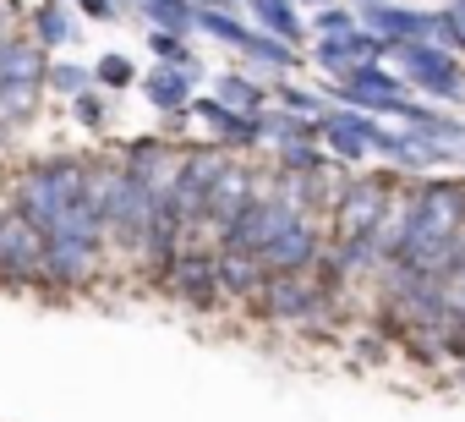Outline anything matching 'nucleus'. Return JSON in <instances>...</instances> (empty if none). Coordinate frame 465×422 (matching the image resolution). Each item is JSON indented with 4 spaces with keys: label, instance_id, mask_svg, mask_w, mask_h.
<instances>
[{
    "label": "nucleus",
    "instance_id": "10",
    "mask_svg": "<svg viewBox=\"0 0 465 422\" xmlns=\"http://www.w3.org/2000/svg\"><path fill=\"white\" fill-rule=\"evenodd\" d=\"M334 99H345L351 110H367V116H394V105L405 99V83L394 72H383L378 61H367V66H356V72L340 77Z\"/></svg>",
    "mask_w": 465,
    "mask_h": 422
},
{
    "label": "nucleus",
    "instance_id": "12",
    "mask_svg": "<svg viewBox=\"0 0 465 422\" xmlns=\"http://www.w3.org/2000/svg\"><path fill=\"white\" fill-rule=\"evenodd\" d=\"M192 116H197V121L213 132V143L230 148V154H247V148L263 143V116H242V110H230L224 99H197V94H192Z\"/></svg>",
    "mask_w": 465,
    "mask_h": 422
},
{
    "label": "nucleus",
    "instance_id": "41",
    "mask_svg": "<svg viewBox=\"0 0 465 422\" xmlns=\"http://www.w3.org/2000/svg\"><path fill=\"white\" fill-rule=\"evenodd\" d=\"M460 159H465V143H460Z\"/></svg>",
    "mask_w": 465,
    "mask_h": 422
},
{
    "label": "nucleus",
    "instance_id": "37",
    "mask_svg": "<svg viewBox=\"0 0 465 422\" xmlns=\"http://www.w3.org/2000/svg\"><path fill=\"white\" fill-rule=\"evenodd\" d=\"M213 6H224V12H242V0H213Z\"/></svg>",
    "mask_w": 465,
    "mask_h": 422
},
{
    "label": "nucleus",
    "instance_id": "31",
    "mask_svg": "<svg viewBox=\"0 0 465 422\" xmlns=\"http://www.w3.org/2000/svg\"><path fill=\"white\" fill-rule=\"evenodd\" d=\"M148 50H153L164 66H186V61H192V45H186V34H164V28H153V34H148Z\"/></svg>",
    "mask_w": 465,
    "mask_h": 422
},
{
    "label": "nucleus",
    "instance_id": "18",
    "mask_svg": "<svg viewBox=\"0 0 465 422\" xmlns=\"http://www.w3.org/2000/svg\"><path fill=\"white\" fill-rule=\"evenodd\" d=\"M242 12H252V28L269 34V39H285V45H302L307 39L296 0H242Z\"/></svg>",
    "mask_w": 465,
    "mask_h": 422
},
{
    "label": "nucleus",
    "instance_id": "39",
    "mask_svg": "<svg viewBox=\"0 0 465 422\" xmlns=\"http://www.w3.org/2000/svg\"><path fill=\"white\" fill-rule=\"evenodd\" d=\"M192 6H213V0H192Z\"/></svg>",
    "mask_w": 465,
    "mask_h": 422
},
{
    "label": "nucleus",
    "instance_id": "8",
    "mask_svg": "<svg viewBox=\"0 0 465 422\" xmlns=\"http://www.w3.org/2000/svg\"><path fill=\"white\" fill-rule=\"evenodd\" d=\"M291 220H296V215H291V208H285L280 197L258 192V197L242 208V215H236V226L224 231V242H219V247H236V253H258V258H263V247H269V242L291 226Z\"/></svg>",
    "mask_w": 465,
    "mask_h": 422
},
{
    "label": "nucleus",
    "instance_id": "4",
    "mask_svg": "<svg viewBox=\"0 0 465 422\" xmlns=\"http://www.w3.org/2000/svg\"><path fill=\"white\" fill-rule=\"evenodd\" d=\"M383 55H394L400 72H405V83H416L421 94L449 99V105L465 99V66H460L454 50H443V45H432V39H389Z\"/></svg>",
    "mask_w": 465,
    "mask_h": 422
},
{
    "label": "nucleus",
    "instance_id": "14",
    "mask_svg": "<svg viewBox=\"0 0 465 422\" xmlns=\"http://www.w3.org/2000/svg\"><path fill=\"white\" fill-rule=\"evenodd\" d=\"M378 116H367V110H323L318 116V137L340 154V159H361V154H372V137H378Z\"/></svg>",
    "mask_w": 465,
    "mask_h": 422
},
{
    "label": "nucleus",
    "instance_id": "27",
    "mask_svg": "<svg viewBox=\"0 0 465 422\" xmlns=\"http://www.w3.org/2000/svg\"><path fill=\"white\" fill-rule=\"evenodd\" d=\"M45 88H50V94H61V99H77L83 88H94V66H77V61H50Z\"/></svg>",
    "mask_w": 465,
    "mask_h": 422
},
{
    "label": "nucleus",
    "instance_id": "22",
    "mask_svg": "<svg viewBox=\"0 0 465 422\" xmlns=\"http://www.w3.org/2000/svg\"><path fill=\"white\" fill-rule=\"evenodd\" d=\"M72 34H77V23L66 17L61 0H39V12H34V39H39L45 50H61V45H72Z\"/></svg>",
    "mask_w": 465,
    "mask_h": 422
},
{
    "label": "nucleus",
    "instance_id": "26",
    "mask_svg": "<svg viewBox=\"0 0 465 422\" xmlns=\"http://www.w3.org/2000/svg\"><path fill=\"white\" fill-rule=\"evenodd\" d=\"M274 159H280V170H323L329 165L312 137H274Z\"/></svg>",
    "mask_w": 465,
    "mask_h": 422
},
{
    "label": "nucleus",
    "instance_id": "5",
    "mask_svg": "<svg viewBox=\"0 0 465 422\" xmlns=\"http://www.w3.org/2000/svg\"><path fill=\"white\" fill-rule=\"evenodd\" d=\"M99 275H104V242L45 236V269H39V291H50V296H72V291H88Z\"/></svg>",
    "mask_w": 465,
    "mask_h": 422
},
{
    "label": "nucleus",
    "instance_id": "20",
    "mask_svg": "<svg viewBox=\"0 0 465 422\" xmlns=\"http://www.w3.org/2000/svg\"><path fill=\"white\" fill-rule=\"evenodd\" d=\"M143 99L159 105L164 116H170V110H192V83L181 77V66H164V61H159V66L143 77Z\"/></svg>",
    "mask_w": 465,
    "mask_h": 422
},
{
    "label": "nucleus",
    "instance_id": "21",
    "mask_svg": "<svg viewBox=\"0 0 465 422\" xmlns=\"http://www.w3.org/2000/svg\"><path fill=\"white\" fill-rule=\"evenodd\" d=\"M213 99H224L230 110H242V116H263L269 110V88L242 77V72H219L213 77Z\"/></svg>",
    "mask_w": 465,
    "mask_h": 422
},
{
    "label": "nucleus",
    "instance_id": "19",
    "mask_svg": "<svg viewBox=\"0 0 465 422\" xmlns=\"http://www.w3.org/2000/svg\"><path fill=\"white\" fill-rule=\"evenodd\" d=\"M236 55H247L252 66H269V77H291L307 55H296V45H285V39H269V34H247V45L236 50Z\"/></svg>",
    "mask_w": 465,
    "mask_h": 422
},
{
    "label": "nucleus",
    "instance_id": "40",
    "mask_svg": "<svg viewBox=\"0 0 465 422\" xmlns=\"http://www.w3.org/2000/svg\"><path fill=\"white\" fill-rule=\"evenodd\" d=\"M345 6H367V0H345Z\"/></svg>",
    "mask_w": 465,
    "mask_h": 422
},
{
    "label": "nucleus",
    "instance_id": "16",
    "mask_svg": "<svg viewBox=\"0 0 465 422\" xmlns=\"http://www.w3.org/2000/svg\"><path fill=\"white\" fill-rule=\"evenodd\" d=\"M356 23L378 39H427V12H411L400 0H367L356 6Z\"/></svg>",
    "mask_w": 465,
    "mask_h": 422
},
{
    "label": "nucleus",
    "instance_id": "17",
    "mask_svg": "<svg viewBox=\"0 0 465 422\" xmlns=\"http://www.w3.org/2000/svg\"><path fill=\"white\" fill-rule=\"evenodd\" d=\"M45 72H50V50L34 34L0 39V83H34V88H45Z\"/></svg>",
    "mask_w": 465,
    "mask_h": 422
},
{
    "label": "nucleus",
    "instance_id": "6",
    "mask_svg": "<svg viewBox=\"0 0 465 422\" xmlns=\"http://www.w3.org/2000/svg\"><path fill=\"white\" fill-rule=\"evenodd\" d=\"M45 269V231L34 220H23L12 203H0V286H39Z\"/></svg>",
    "mask_w": 465,
    "mask_h": 422
},
{
    "label": "nucleus",
    "instance_id": "34",
    "mask_svg": "<svg viewBox=\"0 0 465 422\" xmlns=\"http://www.w3.org/2000/svg\"><path fill=\"white\" fill-rule=\"evenodd\" d=\"M443 12H449V50L465 55V0H443Z\"/></svg>",
    "mask_w": 465,
    "mask_h": 422
},
{
    "label": "nucleus",
    "instance_id": "1",
    "mask_svg": "<svg viewBox=\"0 0 465 422\" xmlns=\"http://www.w3.org/2000/svg\"><path fill=\"white\" fill-rule=\"evenodd\" d=\"M88 154H39L12 176V208L45 236L104 242V226L88 208Z\"/></svg>",
    "mask_w": 465,
    "mask_h": 422
},
{
    "label": "nucleus",
    "instance_id": "28",
    "mask_svg": "<svg viewBox=\"0 0 465 422\" xmlns=\"http://www.w3.org/2000/svg\"><path fill=\"white\" fill-rule=\"evenodd\" d=\"M137 83V66L126 55H99L94 61V88H132Z\"/></svg>",
    "mask_w": 465,
    "mask_h": 422
},
{
    "label": "nucleus",
    "instance_id": "13",
    "mask_svg": "<svg viewBox=\"0 0 465 422\" xmlns=\"http://www.w3.org/2000/svg\"><path fill=\"white\" fill-rule=\"evenodd\" d=\"M323 242H329V231H323L318 220H291V226L263 247V269H269V275H280V269H312V264L323 258Z\"/></svg>",
    "mask_w": 465,
    "mask_h": 422
},
{
    "label": "nucleus",
    "instance_id": "30",
    "mask_svg": "<svg viewBox=\"0 0 465 422\" xmlns=\"http://www.w3.org/2000/svg\"><path fill=\"white\" fill-rule=\"evenodd\" d=\"M351 28H356V6H345V0L312 12V39H323V34H351Z\"/></svg>",
    "mask_w": 465,
    "mask_h": 422
},
{
    "label": "nucleus",
    "instance_id": "25",
    "mask_svg": "<svg viewBox=\"0 0 465 422\" xmlns=\"http://www.w3.org/2000/svg\"><path fill=\"white\" fill-rule=\"evenodd\" d=\"M39 94L45 88H34V83H0V121H6L12 132L28 126L39 116Z\"/></svg>",
    "mask_w": 465,
    "mask_h": 422
},
{
    "label": "nucleus",
    "instance_id": "29",
    "mask_svg": "<svg viewBox=\"0 0 465 422\" xmlns=\"http://www.w3.org/2000/svg\"><path fill=\"white\" fill-rule=\"evenodd\" d=\"M274 99H280L291 116H312V121L323 116V99H318L312 88H296V83H285V77H274Z\"/></svg>",
    "mask_w": 465,
    "mask_h": 422
},
{
    "label": "nucleus",
    "instance_id": "11",
    "mask_svg": "<svg viewBox=\"0 0 465 422\" xmlns=\"http://www.w3.org/2000/svg\"><path fill=\"white\" fill-rule=\"evenodd\" d=\"M383 50H389V39H378V34H367V28L356 23L351 34H323V39H312V66H323L329 77H345V72H356V66H367V61H383Z\"/></svg>",
    "mask_w": 465,
    "mask_h": 422
},
{
    "label": "nucleus",
    "instance_id": "36",
    "mask_svg": "<svg viewBox=\"0 0 465 422\" xmlns=\"http://www.w3.org/2000/svg\"><path fill=\"white\" fill-rule=\"evenodd\" d=\"M17 12H23V0H0V39L17 34Z\"/></svg>",
    "mask_w": 465,
    "mask_h": 422
},
{
    "label": "nucleus",
    "instance_id": "15",
    "mask_svg": "<svg viewBox=\"0 0 465 422\" xmlns=\"http://www.w3.org/2000/svg\"><path fill=\"white\" fill-rule=\"evenodd\" d=\"M213 275H219V296L224 302H252L258 286L269 280L258 253H236V247H213Z\"/></svg>",
    "mask_w": 465,
    "mask_h": 422
},
{
    "label": "nucleus",
    "instance_id": "3",
    "mask_svg": "<svg viewBox=\"0 0 465 422\" xmlns=\"http://www.w3.org/2000/svg\"><path fill=\"white\" fill-rule=\"evenodd\" d=\"M394 170H378V176H345V186L334 192L329 203V236H372L383 226V215L394 208Z\"/></svg>",
    "mask_w": 465,
    "mask_h": 422
},
{
    "label": "nucleus",
    "instance_id": "35",
    "mask_svg": "<svg viewBox=\"0 0 465 422\" xmlns=\"http://www.w3.org/2000/svg\"><path fill=\"white\" fill-rule=\"evenodd\" d=\"M77 12L94 17V23H115V17H121V12H115V0H77Z\"/></svg>",
    "mask_w": 465,
    "mask_h": 422
},
{
    "label": "nucleus",
    "instance_id": "2",
    "mask_svg": "<svg viewBox=\"0 0 465 422\" xmlns=\"http://www.w3.org/2000/svg\"><path fill=\"white\" fill-rule=\"evenodd\" d=\"M247 307H252V318L312 329V324H323V318L340 313V296L323 286L318 269H280V275H269V280L258 286V296H252Z\"/></svg>",
    "mask_w": 465,
    "mask_h": 422
},
{
    "label": "nucleus",
    "instance_id": "24",
    "mask_svg": "<svg viewBox=\"0 0 465 422\" xmlns=\"http://www.w3.org/2000/svg\"><path fill=\"white\" fill-rule=\"evenodd\" d=\"M197 28L208 34V39H219V45H230V50H242L247 45V23H242V12H224V6H197Z\"/></svg>",
    "mask_w": 465,
    "mask_h": 422
},
{
    "label": "nucleus",
    "instance_id": "23",
    "mask_svg": "<svg viewBox=\"0 0 465 422\" xmlns=\"http://www.w3.org/2000/svg\"><path fill=\"white\" fill-rule=\"evenodd\" d=\"M137 12L153 28H164V34H192L197 28V6H192V0H137Z\"/></svg>",
    "mask_w": 465,
    "mask_h": 422
},
{
    "label": "nucleus",
    "instance_id": "38",
    "mask_svg": "<svg viewBox=\"0 0 465 422\" xmlns=\"http://www.w3.org/2000/svg\"><path fill=\"white\" fill-rule=\"evenodd\" d=\"M296 6H334V0H296Z\"/></svg>",
    "mask_w": 465,
    "mask_h": 422
},
{
    "label": "nucleus",
    "instance_id": "9",
    "mask_svg": "<svg viewBox=\"0 0 465 422\" xmlns=\"http://www.w3.org/2000/svg\"><path fill=\"white\" fill-rule=\"evenodd\" d=\"M164 286L197 307V313H213L219 307V275H213V247H181V258L164 269Z\"/></svg>",
    "mask_w": 465,
    "mask_h": 422
},
{
    "label": "nucleus",
    "instance_id": "33",
    "mask_svg": "<svg viewBox=\"0 0 465 422\" xmlns=\"http://www.w3.org/2000/svg\"><path fill=\"white\" fill-rule=\"evenodd\" d=\"M443 291H449V307L465 313V242H460V258H454L449 275H443Z\"/></svg>",
    "mask_w": 465,
    "mask_h": 422
},
{
    "label": "nucleus",
    "instance_id": "32",
    "mask_svg": "<svg viewBox=\"0 0 465 422\" xmlns=\"http://www.w3.org/2000/svg\"><path fill=\"white\" fill-rule=\"evenodd\" d=\"M72 116H77V126H88V132H99V126H104V116H110V110H104V99H99V94H94V88H83V94H77V99H72Z\"/></svg>",
    "mask_w": 465,
    "mask_h": 422
},
{
    "label": "nucleus",
    "instance_id": "7",
    "mask_svg": "<svg viewBox=\"0 0 465 422\" xmlns=\"http://www.w3.org/2000/svg\"><path fill=\"white\" fill-rule=\"evenodd\" d=\"M115 159L153 192V203H164L170 197V186H175V176H181V159H186V148L181 143H170V137H126L121 148H115Z\"/></svg>",
    "mask_w": 465,
    "mask_h": 422
}]
</instances>
